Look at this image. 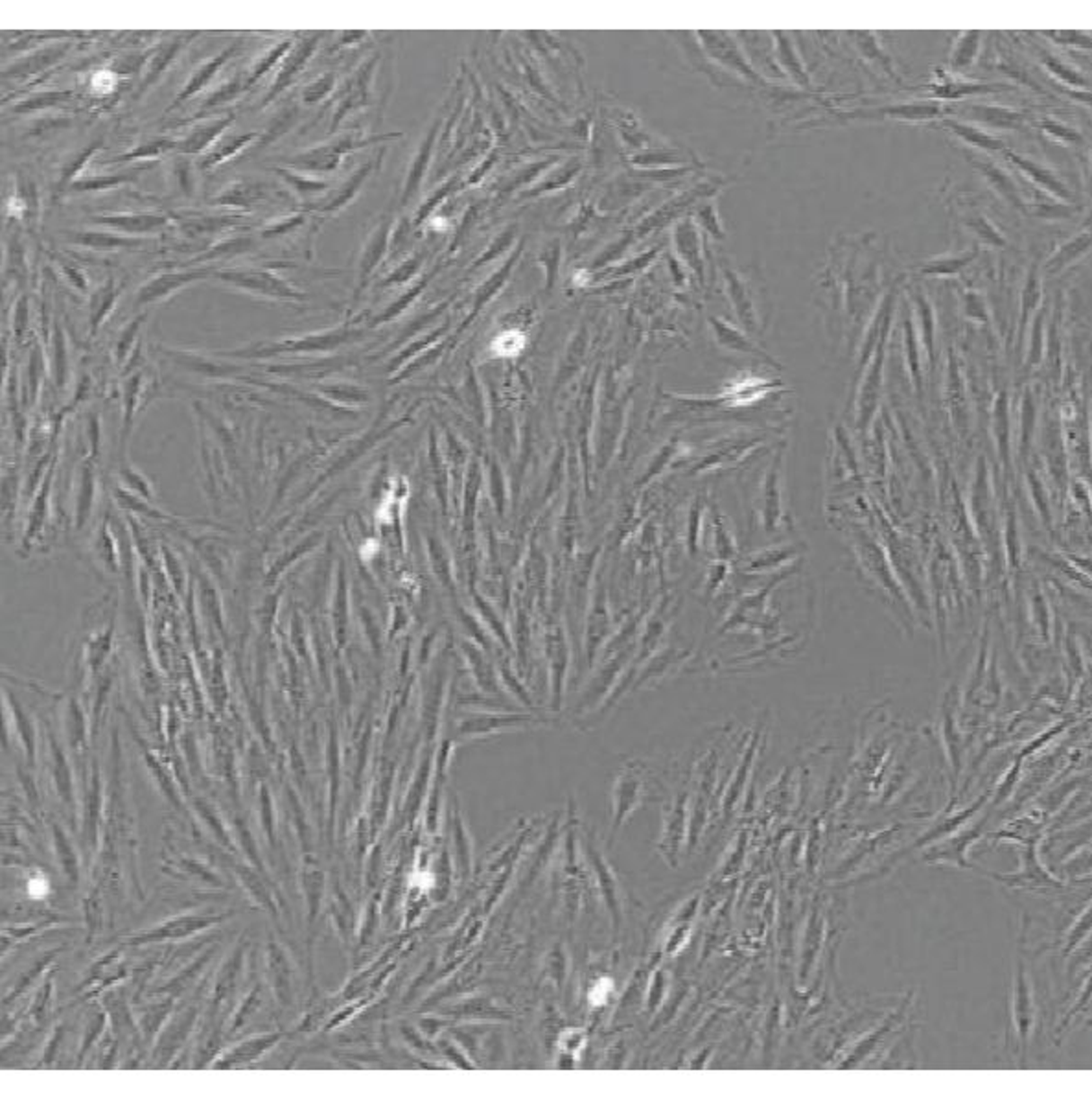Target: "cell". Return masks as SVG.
<instances>
[{"mask_svg": "<svg viewBox=\"0 0 1092 1094\" xmlns=\"http://www.w3.org/2000/svg\"><path fill=\"white\" fill-rule=\"evenodd\" d=\"M910 299L914 303V310L918 315V326L921 331V341L923 347L927 350L929 356H932L934 350V331H936V315H934V308L932 303L927 299V296L923 291H912L910 294Z\"/></svg>", "mask_w": 1092, "mask_h": 1094, "instance_id": "cell-14", "label": "cell"}, {"mask_svg": "<svg viewBox=\"0 0 1092 1094\" xmlns=\"http://www.w3.org/2000/svg\"><path fill=\"white\" fill-rule=\"evenodd\" d=\"M115 84H117V78H115V75H111V72H98L92 80V85L101 93H109L115 87Z\"/></svg>", "mask_w": 1092, "mask_h": 1094, "instance_id": "cell-22", "label": "cell"}, {"mask_svg": "<svg viewBox=\"0 0 1092 1094\" xmlns=\"http://www.w3.org/2000/svg\"><path fill=\"white\" fill-rule=\"evenodd\" d=\"M1043 303V284H1041V266L1039 262H1034L1026 280H1025V287L1021 294V332L1030 324L1034 313L1041 308Z\"/></svg>", "mask_w": 1092, "mask_h": 1094, "instance_id": "cell-12", "label": "cell"}, {"mask_svg": "<svg viewBox=\"0 0 1092 1094\" xmlns=\"http://www.w3.org/2000/svg\"><path fill=\"white\" fill-rule=\"evenodd\" d=\"M932 89V96L941 100V101H962L967 98H978V96H986V94H997V93H1006L1009 89H1013L1011 85H1004V84H988V82H974V80H967L962 75H953L949 70H938L936 76L930 84Z\"/></svg>", "mask_w": 1092, "mask_h": 1094, "instance_id": "cell-5", "label": "cell"}, {"mask_svg": "<svg viewBox=\"0 0 1092 1094\" xmlns=\"http://www.w3.org/2000/svg\"><path fill=\"white\" fill-rule=\"evenodd\" d=\"M904 341H906V350H908V359H910V369H912V375L916 376V382L920 385V363H918V350H916V328H914V321L906 317L904 322Z\"/></svg>", "mask_w": 1092, "mask_h": 1094, "instance_id": "cell-20", "label": "cell"}, {"mask_svg": "<svg viewBox=\"0 0 1092 1094\" xmlns=\"http://www.w3.org/2000/svg\"><path fill=\"white\" fill-rule=\"evenodd\" d=\"M1088 249H1090V229H1088V225H1085L1083 231L1076 233L1070 240H1067L1063 245L1055 249L1046 259L1043 268L1048 275H1058V273L1065 271L1069 266H1072L1076 260L1085 257Z\"/></svg>", "mask_w": 1092, "mask_h": 1094, "instance_id": "cell-8", "label": "cell"}, {"mask_svg": "<svg viewBox=\"0 0 1092 1094\" xmlns=\"http://www.w3.org/2000/svg\"><path fill=\"white\" fill-rule=\"evenodd\" d=\"M976 257H978V247H971V249L960 251V252L939 254V257L923 264L920 271L923 275H930V277H951V275H956L962 269H965L971 262H974Z\"/></svg>", "mask_w": 1092, "mask_h": 1094, "instance_id": "cell-11", "label": "cell"}, {"mask_svg": "<svg viewBox=\"0 0 1092 1094\" xmlns=\"http://www.w3.org/2000/svg\"><path fill=\"white\" fill-rule=\"evenodd\" d=\"M962 304H964V313L976 321V322H988L990 321V313H988V304L984 301L976 289H965L962 296Z\"/></svg>", "mask_w": 1092, "mask_h": 1094, "instance_id": "cell-18", "label": "cell"}, {"mask_svg": "<svg viewBox=\"0 0 1092 1094\" xmlns=\"http://www.w3.org/2000/svg\"><path fill=\"white\" fill-rule=\"evenodd\" d=\"M1037 57H1039V63L1043 65V68L1053 80H1058L1061 85L1065 84L1081 93H1088V80L1081 75L1079 70H1074L1070 65L1061 61V57H1058L1044 49H1037Z\"/></svg>", "mask_w": 1092, "mask_h": 1094, "instance_id": "cell-10", "label": "cell"}, {"mask_svg": "<svg viewBox=\"0 0 1092 1094\" xmlns=\"http://www.w3.org/2000/svg\"><path fill=\"white\" fill-rule=\"evenodd\" d=\"M939 126L943 129H947L953 137H956L958 140H962L969 150H973L974 154H982V155H995L999 152H1006V144L1000 137H997L995 133H990L986 129L978 128L976 124L965 122L962 119H951V117H941L939 119Z\"/></svg>", "mask_w": 1092, "mask_h": 1094, "instance_id": "cell-6", "label": "cell"}, {"mask_svg": "<svg viewBox=\"0 0 1092 1094\" xmlns=\"http://www.w3.org/2000/svg\"><path fill=\"white\" fill-rule=\"evenodd\" d=\"M772 38H774V47H776V59H778L781 70L785 72V76L794 85L809 89L813 85L811 75H809L807 65H806L802 54H799V50L796 47V41H794L792 35L785 33V31L783 33L776 31L772 35Z\"/></svg>", "mask_w": 1092, "mask_h": 1094, "instance_id": "cell-7", "label": "cell"}, {"mask_svg": "<svg viewBox=\"0 0 1092 1094\" xmlns=\"http://www.w3.org/2000/svg\"><path fill=\"white\" fill-rule=\"evenodd\" d=\"M962 224L986 245L991 247H1006V236L1000 233V229L991 222V217H988L984 212H980L978 208L969 210L967 214L962 216Z\"/></svg>", "mask_w": 1092, "mask_h": 1094, "instance_id": "cell-13", "label": "cell"}, {"mask_svg": "<svg viewBox=\"0 0 1092 1094\" xmlns=\"http://www.w3.org/2000/svg\"><path fill=\"white\" fill-rule=\"evenodd\" d=\"M28 890H30L31 897H43L45 894H48V883L43 878L31 879L28 885Z\"/></svg>", "mask_w": 1092, "mask_h": 1094, "instance_id": "cell-23", "label": "cell"}, {"mask_svg": "<svg viewBox=\"0 0 1092 1094\" xmlns=\"http://www.w3.org/2000/svg\"><path fill=\"white\" fill-rule=\"evenodd\" d=\"M982 40H984V35L980 31L958 33L949 52V72L964 76V72L973 68L982 50Z\"/></svg>", "mask_w": 1092, "mask_h": 1094, "instance_id": "cell-9", "label": "cell"}, {"mask_svg": "<svg viewBox=\"0 0 1092 1094\" xmlns=\"http://www.w3.org/2000/svg\"><path fill=\"white\" fill-rule=\"evenodd\" d=\"M1039 129H1041V133L1044 137H1048L1055 144L1067 146V148H1072V146H1074V148H1079V146H1083V142H1085V138H1083L1079 129H1076L1074 126H1070V124H1067V122H1063L1060 119H1053V117L1041 119L1039 120Z\"/></svg>", "mask_w": 1092, "mask_h": 1094, "instance_id": "cell-15", "label": "cell"}, {"mask_svg": "<svg viewBox=\"0 0 1092 1094\" xmlns=\"http://www.w3.org/2000/svg\"><path fill=\"white\" fill-rule=\"evenodd\" d=\"M965 157H967L969 164L978 172V175L982 179H984V182L991 189V192L997 198H1000L1013 210L1026 212L1028 203L1025 201V196H1023L1021 189H1018L1017 181L1013 179V175L1008 170L999 166L988 155L965 152Z\"/></svg>", "mask_w": 1092, "mask_h": 1094, "instance_id": "cell-3", "label": "cell"}, {"mask_svg": "<svg viewBox=\"0 0 1092 1094\" xmlns=\"http://www.w3.org/2000/svg\"><path fill=\"white\" fill-rule=\"evenodd\" d=\"M527 338L520 331H505L494 338L490 350L498 357H516L525 348Z\"/></svg>", "mask_w": 1092, "mask_h": 1094, "instance_id": "cell-16", "label": "cell"}, {"mask_svg": "<svg viewBox=\"0 0 1092 1094\" xmlns=\"http://www.w3.org/2000/svg\"><path fill=\"white\" fill-rule=\"evenodd\" d=\"M1034 212L1039 217H1044V220H1055V217H1070L1076 212V208L1070 207L1069 203L1050 199V203H1046V201L1035 203Z\"/></svg>", "mask_w": 1092, "mask_h": 1094, "instance_id": "cell-19", "label": "cell"}, {"mask_svg": "<svg viewBox=\"0 0 1092 1094\" xmlns=\"http://www.w3.org/2000/svg\"><path fill=\"white\" fill-rule=\"evenodd\" d=\"M1044 38L1060 43V45H1067V47H1076V49H1083L1088 50L1090 49V38L1088 33H1076V31H1050L1044 33Z\"/></svg>", "mask_w": 1092, "mask_h": 1094, "instance_id": "cell-21", "label": "cell"}, {"mask_svg": "<svg viewBox=\"0 0 1092 1094\" xmlns=\"http://www.w3.org/2000/svg\"><path fill=\"white\" fill-rule=\"evenodd\" d=\"M962 117L965 122L976 124L978 128L993 131H1021L1025 129L1028 117L1021 109L1000 105V103H982L971 101L962 105Z\"/></svg>", "mask_w": 1092, "mask_h": 1094, "instance_id": "cell-4", "label": "cell"}, {"mask_svg": "<svg viewBox=\"0 0 1092 1094\" xmlns=\"http://www.w3.org/2000/svg\"><path fill=\"white\" fill-rule=\"evenodd\" d=\"M1004 157L1011 164V168H1015L1018 172V175L1025 177L1028 182H1032V185L1046 198L1061 201V203L1074 201V194L1067 187V182L1052 168L1043 166L1041 163H1037L1035 159H1032L1025 154H1017V152H1009V150L1004 152Z\"/></svg>", "mask_w": 1092, "mask_h": 1094, "instance_id": "cell-2", "label": "cell"}, {"mask_svg": "<svg viewBox=\"0 0 1092 1094\" xmlns=\"http://www.w3.org/2000/svg\"><path fill=\"white\" fill-rule=\"evenodd\" d=\"M945 113V105L936 100L888 103L873 107H857L850 111H836L827 124H855V122H904L923 124L939 120Z\"/></svg>", "mask_w": 1092, "mask_h": 1094, "instance_id": "cell-1", "label": "cell"}, {"mask_svg": "<svg viewBox=\"0 0 1092 1094\" xmlns=\"http://www.w3.org/2000/svg\"><path fill=\"white\" fill-rule=\"evenodd\" d=\"M851 38L857 41L859 49L862 50V54H864L867 59H871V61H876V63L883 65V66H885V68L890 72V75H894L892 61H890V57L886 56V52L881 49V45H879V41H877V35H873V33H851Z\"/></svg>", "mask_w": 1092, "mask_h": 1094, "instance_id": "cell-17", "label": "cell"}]
</instances>
